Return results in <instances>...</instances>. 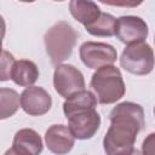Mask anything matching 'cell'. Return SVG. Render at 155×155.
Masks as SVG:
<instances>
[{
    "label": "cell",
    "mask_w": 155,
    "mask_h": 155,
    "mask_svg": "<svg viewBox=\"0 0 155 155\" xmlns=\"http://www.w3.org/2000/svg\"><path fill=\"white\" fill-rule=\"evenodd\" d=\"M120 64L133 75H148L155 65L154 51L145 41L127 45L121 53Z\"/></svg>",
    "instance_id": "obj_4"
},
{
    "label": "cell",
    "mask_w": 155,
    "mask_h": 155,
    "mask_svg": "<svg viewBox=\"0 0 155 155\" xmlns=\"http://www.w3.org/2000/svg\"><path fill=\"white\" fill-rule=\"evenodd\" d=\"M67 119L68 127L70 128L71 133L75 138L81 140L92 138L101 125V116L96 109L79 111L69 115Z\"/></svg>",
    "instance_id": "obj_8"
},
{
    "label": "cell",
    "mask_w": 155,
    "mask_h": 155,
    "mask_svg": "<svg viewBox=\"0 0 155 155\" xmlns=\"http://www.w3.org/2000/svg\"><path fill=\"white\" fill-rule=\"evenodd\" d=\"M154 115H155V107H154Z\"/></svg>",
    "instance_id": "obj_21"
},
{
    "label": "cell",
    "mask_w": 155,
    "mask_h": 155,
    "mask_svg": "<svg viewBox=\"0 0 155 155\" xmlns=\"http://www.w3.org/2000/svg\"><path fill=\"white\" fill-rule=\"evenodd\" d=\"M0 103H1L0 117L5 120L12 116L18 110L19 103H21V96H18V93L12 88L1 87L0 88Z\"/></svg>",
    "instance_id": "obj_16"
},
{
    "label": "cell",
    "mask_w": 155,
    "mask_h": 155,
    "mask_svg": "<svg viewBox=\"0 0 155 155\" xmlns=\"http://www.w3.org/2000/svg\"><path fill=\"white\" fill-rule=\"evenodd\" d=\"M52 107V98L50 93L40 86L27 87L21 93V108L24 113L31 116H40L46 114Z\"/></svg>",
    "instance_id": "obj_9"
},
{
    "label": "cell",
    "mask_w": 155,
    "mask_h": 155,
    "mask_svg": "<svg viewBox=\"0 0 155 155\" xmlns=\"http://www.w3.org/2000/svg\"><path fill=\"white\" fill-rule=\"evenodd\" d=\"M110 126L103 138L107 155H131L137 134L144 127V110L133 102H122L109 114Z\"/></svg>",
    "instance_id": "obj_1"
},
{
    "label": "cell",
    "mask_w": 155,
    "mask_h": 155,
    "mask_svg": "<svg viewBox=\"0 0 155 155\" xmlns=\"http://www.w3.org/2000/svg\"><path fill=\"white\" fill-rule=\"evenodd\" d=\"M53 86L56 92L65 99L85 90L82 73L71 64H59L53 73Z\"/></svg>",
    "instance_id": "obj_6"
},
{
    "label": "cell",
    "mask_w": 155,
    "mask_h": 155,
    "mask_svg": "<svg viewBox=\"0 0 155 155\" xmlns=\"http://www.w3.org/2000/svg\"><path fill=\"white\" fill-rule=\"evenodd\" d=\"M143 155H155V132L149 133L142 143Z\"/></svg>",
    "instance_id": "obj_18"
},
{
    "label": "cell",
    "mask_w": 155,
    "mask_h": 155,
    "mask_svg": "<svg viewBox=\"0 0 155 155\" xmlns=\"http://www.w3.org/2000/svg\"><path fill=\"white\" fill-rule=\"evenodd\" d=\"M45 143L52 154L65 155L73 149L75 137L68 126L52 125L45 133Z\"/></svg>",
    "instance_id": "obj_10"
},
{
    "label": "cell",
    "mask_w": 155,
    "mask_h": 155,
    "mask_svg": "<svg viewBox=\"0 0 155 155\" xmlns=\"http://www.w3.org/2000/svg\"><path fill=\"white\" fill-rule=\"evenodd\" d=\"M80 59L90 69H99L107 65H113L117 58V52L114 46L105 42L86 41L79 50Z\"/></svg>",
    "instance_id": "obj_5"
},
{
    "label": "cell",
    "mask_w": 155,
    "mask_h": 155,
    "mask_svg": "<svg viewBox=\"0 0 155 155\" xmlns=\"http://www.w3.org/2000/svg\"><path fill=\"white\" fill-rule=\"evenodd\" d=\"M149 29L145 21L137 16H121L116 19L115 35L127 45L143 42L148 36Z\"/></svg>",
    "instance_id": "obj_7"
},
{
    "label": "cell",
    "mask_w": 155,
    "mask_h": 155,
    "mask_svg": "<svg viewBox=\"0 0 155 155\" xmlns=\"http://www.w3.org/2000/svg\"><path fill=\"white\" fill-rule=\"evenodd\" d=\"M15 58L13 56L7 52V51H2V57H1V73H0V80L1 81H6L8 79H11V70L15 63Z\"/></svg>",
    "instance_id": "obj_17"
},
{
    "label": "cell",
    "mask_w": 155,
    "mask_h": 155,
    "mask_svg": "<svg viewBox=\"0 0 155 155\" xmlns=\"http://www.w3.org/2000/svg\"><path fill=\"white\" fill-rule=\"evenodd\" d=\"M97 102V97L91 91L84 90L65 99V102L63 103V111L68 117L69 115L79 111L96 109Z\"/></svg>",
    "instance_id": "obj_14"
},
{
    "label": "cell",
    "mask_w": 155,
    "mask_h": 155,
    "mask_svg": "<svg viewBox=\"0 0 155 155\" xmlns=\"http://www.w3.org/2000/svg\"><path fill=\"white\" fill-rule=\"evenodd\" d=\"M116 18L107 12H102L101 16L90 25L85 27L86 31L93 36H113L115 35Z\"/></svg>",
    "instance_id": "obj_15"
},
{
    "label": "cell",
    "mask_w": 155,
    "mask_h": 155,
    "mask_svg": "<svg viewBox=\"0 0 155 155\" xmlns=\"http://www.w3.org/2000/svg\"><path fill=\"white\" fill-rule=\"evenodd\" d=\"M131 155H143V154H142V151H139V150L134 149V150L132 151V154H131Z\"/></svg>",
    "instance_id": "obj_20"
},
{
    "label": "cell",
    "mask_w": 155,
    "mask_h": 155,
    "mask_svg": "<svg viewBox=\"0 0 155 155\" xmlns=\"http://www.w3.org/2000/svg\"><path fill=\"white\" fill-rule=\"evenodd\" d=\"M4 155H19L13 148H11V149H8V150H6V153L4 154Z\"/></svg>",
    "instance_id": "obj_19"
},
{
    "label": "cell",
    "mask_w": 155,
    "mask_h": 155,
    "mask_svg": "<svg viewBox=\"0 0 155 155\" xmlns=\"http://www.w3.org/2000/svg\"><path fill=\"white\" fill-rule=\"evenodd\" d=\"M39 78V69L33 61L29 59H19L13 63L11 70V80L23 87H30L36 82Z\"/></svg>",
    "instance_id": "obj_12"
},
{
    "label": "cell",
    "mask_w": 155,
    "mask_h": 155,
    "mask_svg": "<svg viewBox=\"0 0 155 155\" xmlns=\"http://www.w3.org/2000/svg\"><path fill=\"white\" fill-rule=\"evenodd\" d=\"M69 11L71 16L85 27L93 23L102 13L99 6L88 0H71L69 2Z\"/></svg>",
    "instance_id": "obj_13"
},
{
    "label": "cell",
    "mask_w": 155,
    "mask_h": 155,
    "mask_svg": "<svg viewBox=\"0 0 155 155\" xmlns=\"http://www.w3.org/2000/svg\"><path fill=\"white\" fill-rule=\"evenodd\" d=\"M78 36V31L65 21L57 22L45 33L44 42L52 64L59 65L71 56Z\"/></svg>",
    "instance_id": "obj_2"
},
{
    "label": "cell",
    "mask_w": 155,
    "mask_h": 155,
    "mask_svg": "<svg viewBox=\"0 0 155 155\" xmlns=\"http://www.w3.org/2000/svg\"><path fill=\"white\" fill-rule=\"evenodd\" d=\"M154 41H155V39H154Z\"/></svg>",
    "instance_id": "obj_22"
},
{
    "label": "cell",
    "mask_w": 155,
    "mask_h": 155,
    "mask_svg": "<svg viewBox=\"0 0 155 155\" xmlns=\"http://www.w3.org/2000/svg\"><path fill=\"white\" fill-rule=\"evenodd\" d=\"M12 148L19 155H40L42 153V139L31 128H22L16 132Z\"/></svg>",
    "instance_id": "obj_11"
},
{
    "label": "cell",
    "mask_w": 155,
    "mask_h": 155,
    "mask_svg": "<svg viewBox=\"0 0 155 155\" xmlns=\"http://www.w3.org/2000/svg\"><path fill=\"white\" fill-rule=\"evenodd\" d=\"M90 85L101 104H113L121 99L126 92L121 71L115 65L97 69L91 78Z\"/></svg>",
    "instance_id": "obj_3"
}]
</instances>
